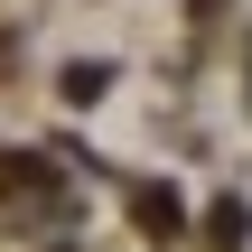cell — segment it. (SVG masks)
<instances>
[{
    "label": "cell",
    "instance_id": "obj_1",
    "mask_svg": "<svg viewBox=\"0 0 252 252\" xmlns=\"http://www.w3.org/2000/svg\"><path fill=\"white\" fill-rule=\"evenodd\" d=\"M131 224H150V234H178V196H168V187H131Z\"/></svg>",
    "mask_w": 252,
    "mask_h": 252
}]
</instances>
